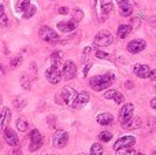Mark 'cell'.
<instances>
[{"instance_id":"obj_1","label":"cell","mask_w":156,"mask_h":155,"mask_svg":"<svg viewBox=\"0 0 156 155\" xmlns=\"http://www.w3.org/2000/svg\"><path fill=\"white\" fill-rule=\"evenodd\" d=\"M115 82V74L114 73H105L103 76H94L89 80V85L93 91L99 92V91L107 89Z\"/></svg>"},{"instance_id":"obj_2","label":"cell","mask_w":156,"mask_h":155,"mask_svg":"<svg viewBox=\"0 0 156 155\" xmlns=\"http://www.w3.org/2000/svg\"><path fill=\"white\" fill-rule=\"evenodd\" d=\"M133 115H134V106L132 103H126L121 107L119 110V114H118V118H119V122L122 124L123 126H126L127 124L132 121Z\"/></svg>"},{"instance_id":"obj_3","label":"cell","mask_w":156,"mask_h":155,"mask_svg":"<svg viewBox=\"0 0 156 155\" xmlns=\"http://www.w3.org/2000/svg\"><path fill=\"white\" fill-rule=\"evenodd\" d=\"M93 41L97 47H108L114 43V37L108 30H100V32L94 36Z\"/></svg>"},{"instance_id":"obj_4","label":"cell","mask_w":156,"mask_h":155,"mask_svg":"<svg viewBox=\"0 0 156 155\" xmlns=\"http://www.w3.org/2000/svg\"><path fill=\"white\" fill-rule=\"evenodd\" d=\"M38 34H40L41 40L47 41V43H58L59 41L58 33L49 26H41L38 30Z\"/></svg>"},{"instance_id":"obj_5","label":"cell","mask_w":156,"mask_h":155,"mask_svg":"<svg viewBox=\"0 0 156 155\" xmlns=\"http://www.w3.org/2000/svg\"><path fill=\"white\" fill-rule=\"evenodd\" d=\"M69 143V133L66 131H56L52 136V144L55 148H63Z\"/></svg>"},{"instance_id":"obj_6","label":"cell","mask_w":156,"mask_h":155,"mask_svg":"<svg viewBox=\"0 0 156 155\" xmlns=\"http://www.w3.org/2000/svg\"><path fill=\"white\" fill-rule=\"evenodd\" d=\"M41 146H43V136H41V133H40L38 129H33L32 133H30L29 150L32 151V153H34V151H37Z\"/></svg>"},{"instance_id":"obj_7","label":"cell","mask_w":156,"mask_h":155,"mask_svg":"<svg viewBox=\"0 0 156 155\" xmlns=\"http://www.w3.org/2000/svg\"><path fill=\"white\" fill-rule=\"evenodd\" d=\"M45 77L51 84L55 85V84H59L60 82V80H62V73H60V70L58 69V66H51V67L47 69Z\"/></svg>"},{"instance_id":"obj_8","label":"cell","mask_w":156,"mask_h":155,"mask_svg":"<svg viewBox=\"0 0 156 155\" xmlns=\"http://www.w3.org/2000/svg\"><path fill=\"white\" fill-rule=\"evenodd\" d=\"M77 74V66L73 60H67L63 65V70H62V77L66 80H73Z\"/></svg>"},{"instance_id":"obj_9","label":"cell","mask_w":156,"mask_h":155,"mask_svg":"<svg viewBox=\"0 0 156 155\" xmlns=\"http://www.w3.org/2000/svg\"><path fill=\"white\" fill-rule=\"evenodd\" d=\"M76 96H77L76 89H74V88H71V87H65L62 89V93H60V98H62L63 103L69 104V106H71V104H73Z\"/></svg>"},{"instance_id":"obj_10","label":"cell","mask_w":156,"mask_h":155,"mask_svg":"<svg viewBox=\"0 0 156 155\" xmlns=\"http://www.w3.org/2000/svg\"><path fill=\"white\" fill-rule=\"evenodd\" d=\"M136 144V137L134 136H122L114 143V150L118 148H123V147H133Z\"/></svg>"},{"instance_id":"obj_11","label":"cell","mask_w":156,"mask_h":155,"mask_svg":"<svg viewBox=\"0 0 156 155\" xmlns=\"http://www.w3.org/2000/svg\"><path fill=\"white\" fill-rule=\"evenodd\" d=\"M89 99H90L89 93L85 92V91H82V92L77 93V96H76V99H74V102H73L71 106H73L74 109H82L85 104L89 103Z\"/></svg>"},{"instance_id":"obj_12","label":"cell","mask_w":156,"mask_h":155,"mask_svg":"<svg viewBox=\"0 0 156 155\" xmlns=\"http://www.w3.org/2000/svg\"><path fill=\"white\" fill-rule=\"evenodd\" d=\"M145 47H147L145 41L141 40V38H137V40H132L127 44V51H129L130 54H138V52H141L143 49H145Z\"/></svg>"},{"instance_id":"obj_13","label":"cell","mask_w":156,"mask_h":155,"mask_svg":"<svg viewBox=\"0 0 156 155\" xmlns=\"http://www.w3.org/2000/svg\"><path fill=\"white\" fill-rule=\"evenodd\" d=\"M3 135H4V139H5V142H7V144L12 146V147H16V146L19 144L18 135L14 132V129H11L7 126V128L3 131Z\"/></svg>"},{"instance_id":"obj_14","label":"cell","mask_w":156,"mask_h":155,"mask_svg":"<svg viewBox=\"0 0 156 155\" xmlns=\"http://www.w3.org/2000/svg\"><path fill=\"white\" fill-rule=\"evenodd\" d=\"M11 121V110L8 107H3L2 113H0V131H4L8 126Z\"/></svg>"},{"instance_id":"obj_15","label":"cell","mask_w":156,"mask_h":155,"mask_svg":"<svg viewBox=\"0 0 156 155\" xmlns=\"http://www.w3.org/2000/svg\"><path fill=\"white\" fill-rule=\"evenodd\" d=\"M149 71H151V67L147 65H141V63H137L133 67V73L138 77V78H148Z\"/></svg>"},{"instance_id":"obj_16","label":"cell","mask_w":156,"mask_h":155,"mask_svg":"<svg viewBox=\"0 0 156 155\" xmlns=\"http://www.w3.org/2000/svg\"><path fill=\"white\" fill-rule=\"evenodd\" d=\"M77 27V22L74 19H70V21H62L58 23V30L63 33H70L73 30H76Z\"/></svg>"},{"instance_id":"obj_17","label":"cell","mask_w":156,"mask_h":155,"mask_svg":"<svg viewBox=\"0 0 156 155\" xmlns=\"http://www.w3.org/2000/svg\"><path fill=\"white\" fill-rule=\"evenodd\" d=\"M96 2H97L99 11L103 14V15H107V14L114 8L112 2H110V0H96Z\"/></svg>"},{"instance_id":"obj_18","label":"cell","mask_w":156,"mask_h":155,"mask_svg":"<svg viewBox=\"0 0 156 155\" xmlns=\"http://www.w3.org/2000/svg\"><path fill=\"white\" fill-rule=\"evenodd\" d=\"M114 121V117L110 114V113H101V114L97 115V122L101 126H108L111 125Z\"/></svg>"},{"instance_id":"obj_19","label":"cell","mask_w":156,"mask_h":155,"mask_svg":"<svg viewBox=\"0 0 156 155\" xmlns=\"http://www.w3.org/2000/svg\"><path fill=\"white\" fill-rule=\"evenodd\" d=\"M118 4H119V7H121V15H123V16L132 15L133 7L129 4L127 0H118Z\"/></svg>"},{"instance_id":"obj_20","label":"cell","mask_w":156,"mask_h":155,"mask_svg":"<svg viewBox=\"0 0 156 155\" xmlns=\"http://www.w3.org/2000/svg\"><path fill=\"white\" fill-rule=\"evenodd\" d=\"M132 29L133 27L130 25H119L118 27V37L119 38H126L127 36L132 33Z\"/></svg>"},{"instance_id":"obj_21","label":"cell","mask_w":156,"mask_h":155,"mask_svg":"<svg viewBox=\"0 0 156 155\" xmlns=\"http://www.w3.org/2000/svg\"><path fill=\"white\" fill-rule=\"evenodd\" d=\"M62 59H63V54H62V51H54L51 54V63H52V66H59V63L62 62Z\"/></svg>"},{"instance_id":"obj_22","label":"cell","mask_w":156,"mask_h":155,"mask_svg":"<svg viewBox=\"0 0 156 155\" xmlns=\"http://www.w3.org/2000/svg\"><path fill=\"white\" fill-rule=\"evenodd\" d=\"M14 107H15L18 111H21V110H23L25 107H26V104H27V102H26V99H23V98H21V96H16L15 99H14Z\"/></svg>"},{"instance_id":"obj_23","label":"cell","mask_w":156,"mask_h":155,"mask_svg":"<svg viewBox=\"0 0 156 155\" xmlns=\"http://www.w3.org/2000/svg\"><path fill=\"white\" fill-rule=\"evenodd\" d=\"M30 5V0H18L15 4V8L18 13H25V10H26L27 7Z\"/></svg>"},{"instance_id":"obj_24","label":"cell","mask_w":156,"mask_h":155,"mask_svg":"<svg viewBox=\"0 0 156 155\" xmlns=\"http://www.w3.org/2000/svg\"><path fill=\"white\" fill-rule=\"evenodd\" d=\"M16 129L19 132H26L29 129V122L25 118H18L16 120Z\"/></svg>"},{"instance_id":"obj_25","label":"cell","mask_w":156,"mask_h":155,"mask_svg":"<svg viewBox=\"0 0 156 155\" xmlns=\"http://www.w3.org/2000/svg\"><path fill=\"white\" fill-rule=\"evenodd\" d=\"M36 11H37V7L33 5V4H30L29 7L25 10V13H22V16H23V19H29V18H32V16L34 15Z\"/></svg>"},{"instance_id":"obj_26","label":"cell","mask_w":156,"mask_h":155,"mask_svg":"<svg viewBox=\"0 0 156 155\" xmlns=\"http://www.w3.org/2000/svg\"><path fill=\"white\" fill-rule=\"evenodd\" d=\"M141 126V118L140 117H136L134 120L132 118V121H130L129 124L126 125L127 129H138Z\"/></svg>"},{"instance_id":"obj_27","label":"cell","mask_w":156,"mask_h":155,"mask_svg":"<svg viewBox=\"0 0 156 155\" xmlns=\"http://www.w3.org/2000/svg\"><path fill=\"white\" fill-rule=\"evenodd\" d=\"M116 155H136V150L132 147H123L116 150Z\"/></svg>"},{"instance_id":"obj_28","label":"cell","mask_w":156,"mask_h":155,"mask_svg":"<svg viewBox=\"0 0 156 155\" xmlns=\"http://www.w3.org/2000/svg\"><path fill=\"white\" fill-rule=\"evenodd\" d=\"M99 139L101 140V142L107 143V142H110V140H112V133H111L110 131H103L99 135Z\"/></svg>"},{"instance_id":"obj_29","label":"cell","mask_w":156,"mask_h":155,"mask_svg":"<svg viewBox=\"0 0 156 155\" xmlns=\"http://www.w3.org/2000/svg\"><path fill=\"white\" fill-rule=\"evenodd\" d=\"M90 155H103V147L99 143H94L90 147Z\"/></svg>"},{"instance_id":"obj_30","label":"cell","mask_w":156,"mask_h":155,"mask_svg":"<svg viewBox=\"0 0 156 155\" xmlns=\"http://www.w3.org/2000/svg\"><path fill=\"white\" fill-rule=\"evenodd\" d=\"M82 18H83V13H82V10H80V8H76V10L73 11V19H74L76 22H80Z\"/></svg>"},{"instance_id":"obj_31","label":"cell","mask_w":156,"mask_h":155,"mask_svg":"<svg viewBox=\"0 0 156 155\" xmlns=\"http://www.w3.org/2000/svg\"><path fill=\"white\" fill-rule=\"evenodd\" d=\"M21 85H22V88H25V89L29 91L30 89V80H29V77H27V76H22L21 77Z\"/></svg>"},{"instance_id":"obj_32","label":"cell","mask_w":156,"mask_h":155,"mask_svg":"<svg viewBox=\"0 0 156 155\" xmlns=\"http://www.w3.org/2000/svg\"><path fill=\"white\" fill-rule=\"evenodd\" d=\"M21 63H22V56H21V55H18V56H15V58H12V59H11L10 65H11V67H18Z\"/></svg>"},{"instance_id":"obj_33","label":"cell","mask_w":156,"mask_h":155,"mask_svg":"<svg viewBox=\"0 0 156 155\" xmlns=\"http://www.w3.org/2000/svg\"><path fill=\"white\" fill-rule=\"evenodd\" d=\"M90 52H93V48L92 47H86L82 52V62H88V56L90 55Z\"/></svg>"},{"instance_id":"obj_34","label":"cell","mask_w":156,"mask_h":155,"mask_svg":"<svg viewBox=\"0 0 156 155\" xmlns=\"http://www.w3.org/2000/svg\"><path fill=\"white\" fill-rule=\"evenodd\" d=\"M115 93H116V91H115V89H110V91H107V92L104 93V99H107V100H111V99H114Z\"/></svg>"},{"instance_id":"obj_35","label":"cell","mask_w":156,"mask_h":155,"mask_svg":"<svg viewBox=\"0 0 156 155\" xmlns=\"http://www.w3.org/2000/svg\"><path fill=\"white\" fill-rule=\"evenodd\" d=\"M114 100H115V103H118V104L123 103V95H122L121 92H118V91H116L115 96H114Z\"/></svg>"},{"instance_id":"obj_36","label":"cell","mask_w":156,"mask_h":155,"mask_svg":"<svg viewBox=\"0 0 156 155\" xmlns=\"http://www.w3.org/2000/svg\"><path fill=\"white\" fill-rule=\"evenodd\" d=\"M154 129H155V121L154 120L147 121V132H154Z\"/></svg>"},{"instance_id":"obj_37","label":"cell","mask_w":156,"mask_h":155,"mask_svg":"<svg viewBox=\"0 0 156 155\" xmlns=\"http://www.w3.org/2000/svg\"><path fill=\"white\" fill-rule=\"evenodd\" d=\"M96 56L100 58V59H110L108 54H105V52H103V51H96Z\"/></svg>"},{"instance_id":"obj_38","label":"cell","mask_w":156,"mask_h":155,"mask_svg":"<svg viewBox=\"0 0 156 155\" xmlns=\"http://www.w3.org/2000/svg\"><path fill=\"white\" fill-rule=\"evenodd\" d=\"M92 67V63H86V66H85V69H83V76H88V71H89V69Z\"/></svg>"},{"instance_id":"obj_39","label":"cell","mask_w":156,"mask_h":155,"mask_svg":"<svg viewBox=\"0 0 156 155\" xmlns=\"http://www.w3.org/2000/svg\"><path fill=\"white\" fill-rule=\"evenodd\" d=\"M0 21H2V25H3V26H7V25H8V22H7V16H5V14L2 16V18H0Z\"/></svg>"},{"instance_id":"obj_40","label":"cell","mask_w":156,"mask_h":155,"mask_svg":"<svg viewBox=\"0 0 156 155\" xmlns=\"http://www.w3.org/2000/svg\"><path fill=\"white\" fill-rule=\"evenodd\" d=\"M59 14H62V15H65V14H69V8L60 7V8H59Z\"/></svg>"},{"instance_id":"obj_41","label":"cell","mask_w":156,"mask_h":155,"mask_svg":"<svg viewBox=\"0 0 156 155\" xmlns=\"http://www.w3.org/2000/svg\"><path fill=\"white\" fill-rule=\"evenodd\" d=\"M149 78H151V80H155L156 78V70H152V69H151V71H149Z\"/></svg>"},{"instance_id":"obj_42","label":"cell","mask_w":156,"mask_h":155,"mask_svg":"<svg viewBox=\"0 0 156 155\" xmlns=\"http://www.w3.org/2000/svg\"><path fill=\"white\" fill-rule=\"evenodd\" d=\"M8 155H22V153L19 150H11L10 153H8Z\"/></svg>"},{"instance_id":"obj_43","label":"cell","mask_w":156,"mask_h":155,"mask_svg":"<svg viewBox=\"0 0 156 155\" xmlns=\"http://www.w3.org/2000/svg\"><path fill=\"white\" fill-rule=\"evenodd\" d=\"M151 109H156V98H154V99H152V100H151Z\"/></svg>"},{"instance_id":"obj_44","label":"cell","mask_w":156,"mask_h":155,"mask_svg":"<svg viewBox=\"0 0 156 155\" xmlns=\"http://www.w3.org/2000/svg\"><path fill=\"white\" fill-rule=\"evenodd\" d=\"M4 15V5L3 4H0V18Z\"/></svg>"},{"instance_id":"obj_45","label":"cell","mask_w":156,"mask_h":155,"mask_svg":"<svg viewBox=\"0 0 156 155\" xmlns=\"http://www.w3.org/2000/svg\"><path fill=\"white\" fill-rule=\"evenodd\" d=\"M126 88H127V89H132V88H133V84H132V82H130V81H127Z\"/></svg>"},{"instance_id":"obj_46","label":"cell","mask_w":156,"mask_h":155,"mask_svg":"<svg viewBox=\"0 0 156 155\" xmlns=\"http://www.w3.org/2000/svg\"><path fill=\"white\" fill-rule=\"evenodd\" d=\"M3 73H4V67L0 65V74H3Z\"/></svg>"},{"instance_id":"obj_47","label":"cell","mask_w":156,"mask_h":155,"mask_svg":"<svg viewBox=\"0 0 156 155\" xmlns=\"http://www.w3.org/2000/svg\"><path fill=\"white\" fill-rule=\"evenodd\" d=\"M136 155H144L143 153H136Z\"/></svg>"},{"instance_id":"obj_48","label":"cell","mask_w":156,"mask_h":155,"mask_svg":"<svg viewBox=\"0 0 156 155\" xmlns=\"http://www.w3.org/2000/svg\"><path fill=\"white\" fill-rule=\"evenodd\" d=\"M48 155H52V154H48Z\"/></svg>"},{"instance_id":"obj_49","label":"cell","mask_w":156,"mask_h":155,"mask_svg":"<svg viewBox=\"0 0 156 155\" xmlns=\"http://www.w3.org/2000/svg\"><path fill=\"white\" fill-rule=\"evenodd\" d=\"M80 155H83V154H80Z\"/></svg>"}]
</instances>
